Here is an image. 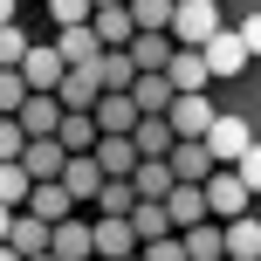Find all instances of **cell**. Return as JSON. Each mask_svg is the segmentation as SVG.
<instances>
[{
    "label": "cell",
    "instance_id": "6da1fadb",
    "mask_svg": "<svg viewBox=\"0 0 261 261\" xmlns=\"http://www.w3.org/2000/svg\"><path fill=\"white\" fill-rule=\"evenodd\" d=\"M220 28V0H172V21H165V35L179 41V48H199V41Z\"/></svg>",
    "mask_w": 261,
    "mask_h": 261
},
{
    "label": "cell",
    "instance_id": "7a4b0ae2",
    "mask_svg": "<svg viewBox=\"0 0 261 261\" xmlns=\"http://www.w3.org/2000/svg\"><path fill=\"white\" fill-rule=\"evenodd\" d=\"M199 199H206V220H241L254 193H248V186H241V179H234L227 165H213L206 179H199Z\"/></svg>",
    "mask_w": 261,
    "mask_h": 261
},
{
    "label": "cell",
    "instance_id": "3957f363",
    "mask_svg": "<svg viewBox=\"0 0 261 261\" xmlns=\"http://www.w3.org/2000/svg\"><path fill=\"white\" fill-rule=\"evenodd\" d=\"M199 144H206L213 165H234V158L254 144V130H248V117H234V110H213V124L199 130Z\"/></svg>",
    "mask_w": 261,
    "mask_h": 261
},
{
    "label": "cell",
    "instance_id": "277c9868",
    "mask_svg": "<svg viewBox=\"0 0 261 261\" xmlns=\"http://www.w3.org/2000/svg\"><path fill=\"white\" fill-rule=\"evenodd\" d=\"M248 41L241 35H227V28H213L206 41H199V62H206V76H241V69H248Z\"/></svg>",
    "mask_w": 261,
    "mask_h": 261
},
{
    "label": "cell",
    "instance_id": "5b68a950",
    "mask_svg": "<svg viewBox=\"0 0 261 261\" xmlns=\"http://www.w3.org/2000/svg\"><path fill=\"white\" fill-rule=\"evenodd\" d=\"M165 124H172V138H199V130L213 124V103H206V90H179L165 103Z\"/></svg>",
    "mask_w": 261,
    "mask_h": 261
},
{
    "label": "cell",
    "instance_id": "8992f818",
    "mask_svg": "<svg viewBox=\"0 0 261 261\" xmlns=\"http://www.w3.org/2000/svg\"><path fill=\"white\" fill-rule=\"evenodd\" d=\"M124 254H138L130 220H90V261H124Z\"/></svg>",
    "mask_w": 261,
    "mask_h": 261
},
{
    "label": "cell",
    "instance_id": "52a82bcc",
    "mask_svg": "<svg viewBox=\"0 0 261 261\" xmlns=\"http://www.w3.org/2000/svg\"><path fill=\"white\" fill-rule=\"evenodd\" d=\"M55 186H62V193L83 206V199H96L103 172H96V158H90V151H69V158H62V172H55Z\"/></svg>",
    "mask_w": 261,
    "mask_h": 261
},
{
    "label": "cell",
    "instance_id": "ba28073f",
    "mask_svg": "<svg viewBox=\"0 0 261 261\" xmlns=\"http://www.w3.org/2000/svg\"><path fill=\"white\" fill-rule=\"evenodd\" d=\"M14 124L28 130V138H55V124H62V103H55L48 90H28L21 110H14Z\"/></svg>",
    "mask_w": 261,
    "mask_h": 261
},
{
    "label": "cell",
    "instance_id": "9c48e42d",
    "mask_svg": "<svg viewBox=\"0 0 261 261\" xmlns=\"http://www.w3.org/2000/svg\"><path fill=\"white\" fill-rule=\"evenodd\" d=\"M90 124H96V130H110V138H124V130L138 124V103H130L124 90H96V103H90Z\"/></svg>",
    "mask_w": 261,
    "mask_h": 261
},
{
    "label": "cell",
    "instance_id": "30bf717a",
    "mask_svg": "<svg viewBox=\"0 0 261 261\" xmlns=\"http://www.w3.org/2000/svg\"><path fill=\"white\" fill-rule=\"evenodd\" d=\"M48 254L55 261H90V220H48Z\"/></svg>",
    "mask_w": 261,
    "mask_h": 261
},
{
    "label": "cell",
    "instance_id": "8fae6325",
    "mask_svg": "<svg viewBox=\"0 0 261 261\" xmlns=\"http://www.w3.org/2000/svg\"><path fill=\"white\" fill-rule=\"evenodd\" d=\"M179 48V41L165 35V28H138V35L124 41V55H130V69H165V55Z\"/></svg>",
    "mask_w": 261,
    "mask_h": 261
},
{
    "label": "cell",
    "instance_id": "7c38bea8",
    "mask_svg": "<svg viewBox=\"0 0 261 261\" xmlns=\"http://www.w3.org/2000/svg\"><path fill=\"white\" fill-rule=\"evenodd\" d=\"M158 76L172 83V96H179V90H206V83H213V76H206V62H199V48H172Z\"/></svg>",
    "mask_w": 261,
    "mask_h": 261
},
{
    "label": "cell",
    "instance_id": "4fadbf2b",
    "mask_svg": "<svg viewBox=\"0 0 261 261\" xmlns=\"http://www.w3.org/2000/svg\"><path fill=\"white\" fill-rule=\"evenodd\" d=\"M165 165H172V179H186V186H199L213 172V158H206V144L199 138H172V151H165Z\"/></svg>",
    "mask_w": 261,
    "mask_h": 261
},
{
    "label": "cell",
    "instance_id": "5bb4252c",
    "mask_svg": "<svg viewBox=\"0 0 261 261\" xmlns=\"http://www.w3.org/2000/svg\"><path fill=\"white\" fill-rule=\"evenodd\" d=\"M90 158H96V172H103V179H130V165H138V151H130V138H110V130H96Z\"/></svg>",
    "mask_w": 261,
    "mask_h": 261
},
{
    "label": "cell",
    "instance_id": "9a60e30c",
    "mask_svg": "<svg viewBox=\"0 0 261 261\" xmlns=\"http://www.w3.org/2000/svg\"><path fill=\"white\" fill-rule=\"evenodd\" d=\"M261 254V227L241 213V220H220V261H254Z\"/></svg>",
    "mask_w": 261,
    "mask_h": 261
},
{
    "label": "cell",
    "instance_id": "2e32d148",
    "mask_svg": "<svg viewBox=\"0 0 261 261\" xmlns=\"http://www.w3.org/2000/svg\"><path fill=\"white\" fill-rule=\"evenodd\" d=\"M158 206H165L172 234H179V227H193V220H206V199H199V186H186V179H172V193L158 199Z\"/></svg>",
    "mask_w": 261,
    "mask_h": 261
},
{
    "label": "cell",
    "instance_id": "e0dca14e",
    "mask_svg": "<svg viewBox=\"0 0 261 261\" xmlns=\"http://www.w3.org/2000/svg\"><path fill=\"white\" fill-rule=\"evenodd\" d=\"M14 69H21L28 90H55V83H62V55H55V48H35V41H28V55Z\"/></svg>",
    "mask_w": 261,
    "mask_h": 261
},
{
    "label": "cell",
    "instance_id": "ac0fdd59",
    "mask_svg": "<svg viewBox=\"0 0 261 261\" xmlns=\"http://www.w3.org/2000/svg\"><path fill=\"white\" fill-rule=\"evenodd\" d=\"M21 213H35V220H69V213H76V199H69V193H62L55 179H41V186H28Z\"/></svg>",
    "mask_w": 261,
    "mask_h": 261
},
{
    "label": "cell",
    "instance_id": "d6986e66",
    "mask_svg": "<svg viewBox=\"0 0 261 261\" xmlns=\"http://www.w3.org/2000/svg\"><path fill=\"white\" fill-rule=\"evenodd\" d=\"M90 35H96V48H124L138 28H130L124 7H90Z\"/></svg>",
    "mask_w": 261,
    "mask_h": 261
},
{
    "label": "cell",
    "instance_id": "ffe728a7",
    "mask_svg": "<svg viewBox=\"0 0 261 261\" xmlns=\"http://www.w3.org/2000/svg\"><path fill=\"white\" fill-rule=\"evenodd\" d=\"M124 138H130V151H138V158H165V151H172V124H165V117H138Z\"/></svg>",
    "mask_w": 261,
    "mask_h": 261
},
{
    "label": "cell",
    "instance_id": "44dd1931",
    "mask_svg": "<svg viewBox=\"0 0 261 261\" xmlns=\"http://www.w3.org/2000/svg\"><path fill=\"white\" fill-rule=\"evenodd\" d=\"M48 48L62 55V69H76V62H90V55H96V35H90V21H76V28H55Z\"/></svg>",
    "mask_w": 261,
    "mask_h": 261
},
{
    "label": "cell",
    "instance_id": "7402d4cb",
    "mask_svg": "<svg viewBox=\"0 0 261 261\" xmlns=\"http://www.w3.org/2000/svg\"><path fill=\"white\" fill-rule=\"evenodd\" d=\"M7 248L14 254H41V248H48V220H35V213H14V220H7Z\"/></svg>",
    "mask_w": 261,
    "mask_h": 261
},
{
    "label": "cell",
    "instance_id": "603a6c76",
    "mask_svg": "<svg viewBox=\"0 0 261 261\" xmlns=\"http://www.w3.org/2000/svg\"><path fill=\"white\" fill-rule=\"evenodd\" d=\"M179 248H186V261H220V220L179 227Z\"/></svg>",
    "mask_w": 261,
    "mask_h": 261
},
{
    "label": "cell",
    "instance_id": "cb8c5ba5",
    "mask_svg": "<svg viewBox=\"0 0 261 261\" xmlns=\"http://www.w3.org/2000/svg\"><path fill=\"white\" fill-rule=\"evenodd\" d=\"M48 96H55L62 110H90V103H96V83L83 76V69H62V83H55Z\"/></svg>",
    "mask_w": 261,
    "mask_h": 261
},
{
    "label": "cell",
    "instance_id": "d4e9b609",
    "mask_svg": "<svg viewBox=\"0 0 261 261\" xmlns=\"http://www.w3.org/2000/svg\"><path fill=\"white\" fill-rule=\"evenodd\" d=\"M55 144H62V151H90V144H96L90 110H62V124H55Z\"/></svg>",
    "mask_w": 261,
    "mask_h": 261
},
{
    "label": "cell",
    "instance_id": "484cf974",
    "mask_svg": "<svg viewBox=\"0 0 261 261\" xmlns=\"http://www.w3.org/2000/svg\"><path fill=\"white\" fill-rule=\"evenodd\" d=\"M130 206H138L130 179H103V186H96V220H124Z\"/></svg>",
    "mask_w": 261,
    "mask_h": 261
},
{
    "label": "cell",
    "instance_id": "4316f807",
    "mask_svg": "<svg viewBox=\"0 0 261 261\" xmlns=\"http://www.w3.org/2000/svg\"><path fill=\"white\" fill-rule=\"evenodd\" d=\"M124 220H130V234H138V241H158V234H172V220H165V206H158V199H138V206L124 213Z\"/></svg>",
    "mask_w": 261,
    "mask_h": 261
},
{
    "label": "cell",
    "instance_id": "83f0119b",
    "mask_svg": "<svg viewBox=\"0 0 261 261\" xmlns=\"http://www.w3.org/2000/svg\"><path fill=\"white\" fill-rule=\"evenodd\" d=\"M124 14H130V28H165L172 0H124Z\"/></svg>",
    "mask_w": 261,
    "mask_h": 261
},
{
    "label": "cell",
    "instance_id": "f1b7e54d",
    "mask_svg": "<svg viewBox=\"0 0 261 261\" xmlns=\"http://www.w3.org/2000/svg\"><path fill=\"white\" fill-rule=\"evenodd\" d=\"M28 186H35V179H28L21 165H0V206H14V213H21V199H28Z\"/></svg>",
    "mask_w": 261,
    "mask_h": 261
},
{
    "label": "cell",
    "instance_id": "f546056e",
    "mask_svg": "<svg viewBox=\"0 0 261 261\" xmlns=\"http://www.w3.org/2000/svg\"><path fill=\"white\" fill-rule=\"evenodd\" d=\"M28 55V35H21V21H0V69H14Z\"/></svg>",
    "mask_w": 261,
    "mask_h": 261
},
{
    "label": "cell",
    "instance_id": "4dcf8cb0",
    "mask_svg": "<svg viewBox=\"0 0 261 261\" xmlns=\"http://www.w3.org/2000/svg\"><path fill=\"white\" fill-rule=\"evenodd\" d=\"M138 261H186L179 234H158V241H138Z\"/></svg>",
    "mask_w": 261,
    "mask_h": 261
},
{
    "label": "cell",
    "instance_id": "1f68e13d",
    "mask_svg": "<svg viewBox=\"0 0 261 261\" xmlns=\"http://www.w3.org/2000/svg\"><path fill=\"white\" fill-rule=\"evenodd\" d=\"M21 96H28L21 69H0V117H14V110H21Z\"/></svg>",
    "mask_w": 261,
    "mask_h": 261
},
{
    "label": "cell",
    "instance_id": "d6a6232c",
    "mask_svg": "<svg viewBox=\"0 0 261 261\" xmlns=\"http://www.w3.org/2000/svg\"><path fill=\"white\" fill-rule=\"evenodd\" d=\"M21 144H28V130L14 124V117H0V165H14V158H21Z\"/></svg>",
    "mask_w": 261,
    "mask_h": 261
},
{
    "label": "cell",
    "instance_id": "836d02e7",
    "mask_svg": "<svg viewBox=\"0 0 261 261\" xmlns=\"http://www.w3.org/2000/svg\"><path fill=\"white\" fill-rule=\"evenodd\" d=\"M48 14H55V28H76V21H90V0H48Z\"/></svg>",
    "mask_w": 261,
    "mask_h": 261
},
{
    "label": "cell",
    "instance_id": "e575fe53",
    "mask_svg": "<svg viewBox=\"0 0 261 261\" xmlns=\"http://www.w3.org/2000/svg\"><path fill=\"white\" fill-rule=\"evenodd\" d=\"M14 7H21V0H0V21H14Z\"/></svg>",
    "mask_w": 261,
    "mask_h": 261
},
{
    "label": "cell",
    "instance_id": "d590c367",
    "mask_svg": "<svg viewBox=\"0 0 261 261\" xmlns=\"http://www.w3.org/2000/svg\"><path fill=\"white\" fill-rule=\"evenodd\" d=\"M7 220H14V206H0V241H7Z\"/></svg>",
    "mask_w": 261,
    "mask_h": 261
},
{
    "label": "cell",
    "instance_id": "8d00e7d4",
    "mask_svg": "<svg viewBox=\"0 0 261 261\" xmlns=\"http://www.w3.org/2000/svg\"><path fill=\"white\" fill-rule=\"evenodd\" d=\"M0 261H21V254H14V248H7V241H0Z\"/></svg>",
    "mask_w": 261,
    "mask_h": 261
},
{
    "label": "cell",
    "instance_id": "74e56055",
    "mask_svg": "<svg viewBox=\"0 0 261 261\" xmlns=\"http://www.w3.org/2000/svg\"><path fill=\"white\" fill-rule=\"evenodd\" d=\"M90 7H124V0H90Z\"/></svg>",
    "mask_w": 261,
    "mask_h": 261
},
{
    "label": "cell",
    "instance_id": "f35d334b",
    "mask_svg": "<svg viewBox=\"0 0 261 261\" xmlns=\"http://www.w3.org/2000/svg\"><path fill=\"white\" fill-rule=\"evenodd\" d=\"M28 261H55V254H48V248H41V254H28Z\"/></svg>",
    "mask_w": 261,
    "mask_h": 261
},
{
    "label": "cell",
    "instance_id": "ab89813d",
    "mask_svg": "<svg viewBox=\"0 0 261 261\" xmlns=\"http://www.w3.org/2000/svg\"><path fill=\"white\" fill-rule=\"evenodd\" d=\"M124 261H138V254H124Z\"/></svg>",
    "mask_w": 261,
    "mask_h": 261
}]
</instances>
